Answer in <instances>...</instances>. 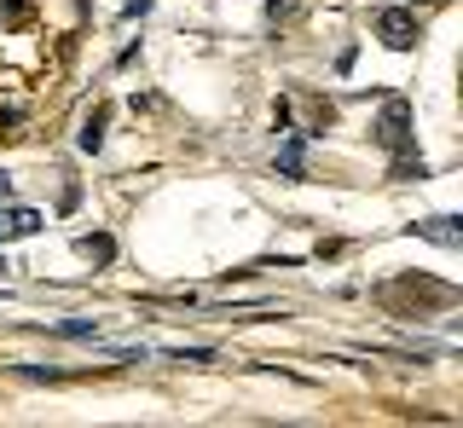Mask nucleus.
Instances as JSON below:
<instances>
[{
    "mask_svg": "<svg viewBox=\"0 0 463 428\" xmlns=\"http://www.w3.org/2000/svg\"><path fill=\"white\" fill-rule=\"evenodd\" d=\"M145 12H151V0H128V6H122V18H145Z\"/></svg>",
    "mask_w": 463,
    "mask_h": 428,
    "instance_id": "f8f14e48",
    "label": "nucleus"
},
{
    "mask_svg": "<svg viewBox=\"0 0 463 428\" xmlns=\"http://www.w3.org/2000/svg\"><path fill=\"white\" fill-rule=\"evenodd\" d=\"M279 174L284 180H307V134H289L279 145Z\"/></svg>",
    "mask_w": 463,
    "mask_h": 428,
    "instance_id": "39448f33",
    "label": "nucleus"
},
{
    "mask_svg": "<svg viewBox=\"0 0 463 428\" xmlns=\"http://www.w3.org/2000/svg\"><path fill=\"white\" fill-rule=\"evenodd\" d=\"M41 226H47L41 209H18V203H12V209H0V244H6V237H29V232H41Z\"/></svg>",
    "mask_w": 463,
    "mask_h": 428,
    "instance_id": "20e7f679",
    "label": "nucleus"
},
{
    "mask_svg": "<svg viewBox=\"0 0 463 428\" xmlns=\"http://www.w3.org/2000/svg\"><path fill=\"white\" fill-rule=\"evenodd\" d=\"M458 214H434V220H417V226H405V232H417V237H429V244H440V249H463V232H458Z\"/></svg>",
    "mask_w": 463,
    "mask_h": 428,
    "instance_id": "7ed1b4c3",
    "label": "nucleus"
},
{
    "mask_svg": "<svg viewBox=\"0 0 463 428\" xmlns=\"http://www.w3.org/2000/svg\"><path fill=\"white\" fill-rule=\"evenodd\" d=\"M76 249H81V255H93V261H110V255H116V244H110L105 232H87V237H76Z\"/></svg>",
    "mask_w": 463,
    "mask_h": 428,
    "instance_id": "6e6552de",
    "label": "nucleus"
},
{
    "mask_svg": "<svg viewBox=\"0 0 463 428\" xmlns=\"http://www.w3.org/2000/svg\"><path fill=\"white\" fill-rule=\"evenodd\" d=\"M405 6H417V0H405Z\"/></svg>",
    "mask_w": 463,
    "mask_h": 428,
    "instance_id": "2eb2a0df",
    "label": "nucleus"
},
{
    "mask_svg": "<svg viewBox=\"0 0 463 428\" xmlns=\"http://www.w3.org/2000/svg\"><path fill=\"white\" fill-rule=\"evenodd\" d=\"M52 336H99V330H93V319H58Z\"/></svg>",
    "mask_w": 463,
    "mask_h": 428,
    "instance_id": "1a4fd4ad",
    "label": "nucleus"
},
{
    "mask_svg": "<svg viewBox=\"0 0 463 428\" xmlns=\"http://www.w3.org/2000/svg\"><path fill=\"white\" fill-rule=\"evenodd\" d=\"M0 273H6V255H0Z\"/></svg>",
    "mask_w": 463,
    "mask_h": 428,
    "instance_id": "4468645a",
    "label": "nucleus"
},
{
    "mask_svg": "<svg viewBox=\"0 0 463 428\" xmlns=\"http://www.w3.org/2000/svg\"><path fill=\"white\" fill-rule=\"evenodd\" d=\"M24 382H76V377H87V370H58V365H12Z\"/></svg>",
    "mask_w": 463,
    "mask_h": 428,
    "instance_id": "423d86ee",
    "label": "nucleus"
},
{
    "mask_svg": "<svg viewBox=\"0 0 463 428\" xmlns=\"http://www.w3.org/2000/svg\"><path fill=\"white\" fill-rule=\"evenodd\" d=\"M76 145H81L87 156H93V151H105V110H93V116L81 122V139H76Z\"/></svg>",
    "mask_w": 463,
    "mask_h": 428,
    "instance_id": "0eeeda50",
    "label": "nucleus"
},
{
    "mask_svg": "<svg viewBox=\"0 0 463 428\" xmlns=\"http://www.w3.org/2000/svg\"><path fill=\"white\" fill-rule=\"evenodd\" d=\"M371 134H376V145H383V151H394V156H411V105H405V98H388Z\"/></svg>",
    "mask_w": 463,
    "mask_h": 428,
    "instance_id": "f257e3e1",
    "label": "nucleus"
},
{
    "mask_svg": "<svg viewBox=\"0 0 463 428\" xmlns=\"http://www.w3.org/2000/svg\"><path fill=\"white\" fill-rule=\"evenodd\" d=\"M371 23H376V35H383V47H394V52H411V47H417V35H423L417 12H405V6H383Z\"/></svg>",
    "mask_w": 463,
    "mask_h": 428,
    "instance_id": "f03ea898",
    "label": "nucleus"
},
{
    "mask_svg": "<svg viewBox=\"0 0 463 428\" xmlns=\"http://www.w3.org/2000/svg\"><path fill=\"white\" fill-rule=\"evenodd\" d=\"M6 197H12V180H6V174H0V203H6Z\"/></svg>",
    "mask_w": 463,
    "mask_h": 428,
    "instance_id": "ddd939ff",
    "label": "nucleus"
},
{
    "mask_svg": "<svg viewBox=\"0 0 463 428\" xmlns=\"http://www.w3.org/2000/svg\"><path fill=\"white\" fill-rule=\"evenodd\" d=\"M24 12H29V0H0V23H24Z\"/></svg>",
    "mask_w": 463,
    "mask_h": 428,
    "instance_id": "9d476101",
    "label": "nucleus"
},
{
    "mask_svg": "<svg viewBox=\"0 0 463 428\" xmlns=\"http://www.w3.org/2000/svg\"><path fill=\"white\" fill-rule=\"evenodd\" d=\"M267 18L279 23V18H296V0H267Z\"/></svg>",
    "mask_w": 463,
    "mask_h": 428,
    "instance_id": "9b49d317",
    "label": "nucleus"
}]
</instances>
